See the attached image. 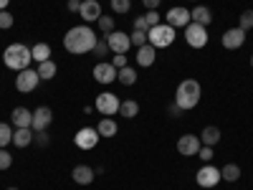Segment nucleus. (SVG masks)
Instances as JSON below:
<instances>
[{
  "label": "nucleus",
  "mask_w": 253,
  "mask_h": 190,
  "mask_svg": "<svg viewBox=\"0 0 253 190\" xmlns=\"http://www.w3.org/2000/svg\"><path fill=\"white\" fill-rule=\"evenodd\" d=\"M96 41H99V36L94 33V28H89L84 23V26H74L66 31V36H63V48L74 56H84V53L94 51Z\"/></svg>",
  "instance_id": "f257e3e1"
},
{
  "label": "nucleus",
  "mask_w": 253,
  "mask_h": 190,
  "mask_svg": "<svg viewBox=\"0 0 253 190\" xmlns=\"http://www.w3.org/2000/svg\"><path fill=\"white\" fill-rule=\"evenodd\" d=\"M198 101H200V84L195 79L180 81V87L175 92V104H177V107L182 112H190V109L198 107Z\"/></svg>",
  "instance_id": "f03ea898"
},
{
  "label": "nucleus",
  "mask_w": 253,
  "mask_h": 190,
  "mask_svg": "<svg viewBox=\"0 0 253 190\" xmlns=\"http://www.w3.org/2000/svg\"><path fill=\"white\" fill-rule=\"evenodd\" d=\"M31 48L26 44H10L5 51H3V63L13 71H23V69H31Z\"/></svg>",
  "instance_id": "7ed1b4c3"
},
{
  "label": "nucleus",
  "mask_w": 253,
  "mask_h": 190,
  "mask_svg": "<svg viewBox=\"0 0 253 190\" xmlns=\"http://www.w3.org/2000/svg\"><path fill=\"white\" fill-rule=\"evenodd\" d=\"M175 28L172 26H167V23H160L155 28L147 31V44L155 46V48H167V46H172L175 44Z\"/></svg>",
  "instance_id": "20e7f679"
},
{
  "label": "nucleus",
  "mask_w": 253,
  "mask_h": 190,
  "mask_svg": "<svg viewBox=\"0 0 253 190\" xmlns=\"http://www.w3.org/2000/svg\"><path fill=\"white\" fill-rule=\"evenodd\" d=\"M119 96L117 94H112V92H104V94H99L96 96V101H94V109L101 114V117H114L117 112H119Z\"/></svg>",
  "instance_id": "39448f33"
},
{
  "label": "nucleus",
  "mask_w": 253,
  "mask_h": 190,
  "mask_svg": "<svg viewBox=\"0 0 253 190\" xmlns=\"http://www.w3.org/2000/svg\"><path fill=\"white\" fill-rule=\"evenodd\" d=\"M185 41L190 48H203L208 46V28L200 23H187L185 26Z\"/></svg>",
  "instance_id": "423d86ee"
},
{
  "label": "nucleus",
  "mask_w": 253,
  "mask_h": 190,
  "mask_svg": "<svg viewBox=\"0 0 253 190\" xmlns=\"http://www.w3.org/2000/svg\"><path fill=\"white\" fill-rule=\"evenodd\" d=\"M38 81H41V76H38L36 69H23V71H18V76H15V89L20 94H28V92H33L38 87Z\"/></svg>",
  "instance_id": "0eeeda50"
},
{
  "label": "nucleus",
  "mask_w": 253,
  "mask_h": 190,
  "mask_svg": "<svg viewBox=\"0 0 253 190\" xmlns=\"http://www.w3.org/2000/svg\"><path fill=\"white\" fill-rule=\"evenodd\" d=\"M195 180H198V185H200V188H215L223 178H220V170H218V167H213L210 162H205V165L200 167V170H198Z\"/></svg>",
  "instance_id": "6e6552de"
},
{
  "label": "nucleus",
  "mask_w": 253,
  "mask_h": 190,
  "mask_svg": "<svg viewBox=\"0 0 253 190\" xmlns=\"http://www.w3.org/2000/svg\"><path fill=\"white\" fill-rule=\"evenodd\" d=\"M99 132H96V127H84V130H79L76 132V137H74V142H76V147H81V150H94V147L99 144Z\"/></svg>",
  "instance_id": "1a4fd4ad"
},
{
  "label": "nucleus",
  "mask_w": 253,
  "mask_h": 190,
  "mask_svg": "<svg viewBox=\"0 0 253 190\" xmlns=\"http://www.w3.org/2000/svg\"><path fill=\"white\" fill-rule=\"evenodd\" d=\"M203 147V142H200V137L198 135H182L180 140H177V152L182 155V157H193V155H198V150Z\"/></svg>",
  "instance_id": "9d476101"
},
{
  "label": "nucleus",
  "mask_w": 253,
  "mask_h": 190,
  "mask_svg": "<svg viewBox=\"0 0 253 190\" xmlns=\"http://www.w3.org/2000/svg\"><path fill=\"white\" fill-rule=\"evenodd\" d=\"M107 44H109V51H112V53H126V51L132 48L129 36L122 33V31H112V33H107Z\"/></svg>",
  "instance_id": "9b49d317"
},
{
  "label": "nucleus",
  "mask_w": 253,
  "mask_h": 190,
  "mask_svg": "<svg viewBox=\"0 0 253 190\" xmlns=\"http://www.w3.org/2000/svg\"><path fill=\"white\" fill-rule=\"evenodd\" d=\"M117 74H119V69L114 66L112 61H99L96 66H94V79H96L99 84H112V81H117Z\"/></svg>",
  "instance_id": "f8f14e48"
},
{
  "label": "nucleus",
  "mask_w": 253,
  "mask_h": 190,
  "mask_svg": "<svg viewBox=\"0 0 253 190\" xmlns=\"http://www.w3.org/2000/svg\"><path fill=\"white\" fill-rule=\"evenodd\" d=\"M220 44H223V48H228V51L241 48V46L246 44V31H243V28H228V31L223 33V38H220Z\"/></svg>",
  "instance_id": "ddd939ff"
},
{
  "label": "nucleus",
  "mask_w": 253,
  "mask_h": 190,
  "mask_svg": "<svg viewBox=\"0 0 253 190\" xmlns=\"http://www.w3.org/2000/svg\"><path fill=\"white\" fill-rule=\"evenodd\" d=\"M51 122H53L51 107H38V109L33 112V124H31V130H33V132H46Z\"/></svg>",
  "instance_id": "4468645a"
},
{
  "label": "nucleus",
  "mask_w": 253,
  "mask_h": 190,
  "mask_svg": "<svg viewBox=\"0 0 253 190\" xmlns=\"http://www.w3.org/2000/svg\"><path fill=\"white\" fill-rule=\"evenodd\" d=\"M79 15L84 18V23H94V20L101 18V3L99 0H81Z\"/></svg>",
  "instance_id": "2eb2a0df"
},
{
  "label": "nucleus",
  "mask_w": 253,
  "mask_h": 190,
  "mask_svg": "<svg viewBox=\"0 0 253 190\" xmlns=\"http://www.w3.org/2000/svg\"><path fill=\"white\" fill-rule=\"evenodd\" d=\"M190 20H193V18H190V10L187 8L175 5V8L167 10V26H172V28H185Z\"/></svg>",
  "instance_id": "dca6fc26"
},
{
  "label": "nucleus",
  "mask_w": 253,
  "mask_h": 190,
  "mask_svg": "<svg viewBox=\"0 0 253 190\" xmlns=\"http://www.w3.org/2000/svg\"><path fill=\"white\" fill-rule=\"evenodd\" d=\"M71 178H74L76 185H91L96 173H94V167H89V165H76L71 170Z\"/></svg>",
  "instance_id": "f3484780"
},
{
  "label": "nucleus",
  "mask_w": 253,
  "mask_h": 190,
  "mask_svg": "<svg viewBox=\"0 0 253 190\" xmlns=\"http://www.w3.org/2000/svg\"><path fill=\"white\" fill-rule=\"evenodd\" d=\"M157 61V48L155 46H150V44H144V46H139L137 48V63L139 66H152V63Z\"/></svg>",
  "instance_id": "a211bd4d"
},
{
  "label": "nucleus",
  "mask_w": 253,
  "mask_h": 190,
  "mask_svg": "<svg viewBox=\"0 0 253 190\" xmlns=\"http://www.w3.org/2000/svg\"><path fill=\"white\" fill-rule=\"evenodd\" d=\"M10 122H13L15 127H31V124H33V112L26 109V107H15V109L10 112Z\"/></svg>",
  "instance_id": "6ab92c4d"
},
{
  "label": "nucleus",
  "mask_w": 253,
  "mask_h": 190,
  "mask_svg": "<svg viewBox=\"0 0 253 190\" xmlns=\"http://www.w3.org/2000/svg\"><path fill=\"white\" fill-rule=\"evenodd\" d=\"M190 18H193V23H200V26H210V20H213V13H210L208 5H195L190 10Z\"/></svg>",
  "instance_id": "aec40b11"
},
{
  "label": "nucleus",
  "mask_w": 253,
  "mask_h": 190,
  "mask_svg": "<svg viewBox=\"0 0 253 190\" xmlns=\"http://www.w3.org/2000/svg\"><path fill=\"white\" fill-rule=\"evenodd\" d=\"M96 132H99V137H114L119 132V124L112 117H101L96 124Z\"/></svg>",
  "instance_id": "412c9836"
},
{
  "label": "nucleus",
  "mask_w": 253,
  "mask_h": 190,
  "mask_svg": "<svg viewBox=\"0 0 253 190\" xmlns=\"http://www.w3.org/2000/svg\"><path fill=\"white\" fill-rule=\"evenodd\" d=\"M31 142H33V130H31V127H18V130L13 132V144L20 147V150L28 147Z\"/></svg>",
  "instance_id": "4be33fe9"
},
{
  "label": "nucleus",
  "mask_w": 253,
  "mask_h": 190,
  "mask_svg": "<svg viewBox=\"0 0 253 190\" xmlns=\"http://www.w3.org/2000/svg\"><path fill=\"white\" fill-rule=\"evenodd\" d=\"M200 142L208 144V147H215V144L220 142V130H218L215 124H208L205 130L200 132Z\"/></svg>",
  "instance_id": "5701e85b"
},
{
  "label": "nucleus",
  "mask_w": 253,
  "mask_h": 190,
  "mask_svg": "<svg viewBox=\"0 0 253 190\" xmlns=\"http://www.w3.org/2000/svg\"><path fill=\"white\" fill-rule=\"evenodd\" d=\"M119 114H122L124 119H134V117L139 114V104H137V101H132V99L122 101V104H119Z\"/></svg>",
  "instance_id": "b1692460"
},
{
  "label": "nucleus",
  "mask_w": 253,
  "mask_h": 190,
  "mask_svg": "<svg viewBox=\"0 0 253 190\" xmlns=\"http://www.w3.org/2000/svg\"><path fill=\"white\" fill-rule=\"evenodd\" d=\"M220 178H223L225 183H238V180H241V167L233 165V162H228L223 170H220Z\"/></svg>",
  "instance_id": "393cba45"
},
{
  "label": "nucleus",
  "mask_w": 253,
  "mask_h": 190,
  "mask_svg": "<svg viewBox=\"0 0 253 190\" xmlns=\"http://www.w3.org/2000/svg\"><path fill=\"white\" fill-rule=\"evenodd\" d=\"M31 56H33V61L43 63V61L51 58V46H48V44H36V46L31 48Z\"/></svg>",
  "instance_id": "a878e982"
},
{
  "label": "nucleus",
  "mask_w": 253,
  "mask_h": 190,
  "mask_svg": "<svg viewBox=\"0 0 253 190\" xmlns=\"http://www.w3.org/2000/svg\"><path fill=\"white\" fill-rule=\"evenodd\" d=\"M36 71H38V76H41V79H46V81H48V79H53V76H56L58 66L48 58V61H43V63H38V69H36Z\"/></svg>",
  "instance_id": "bb28decb"
},
{
  "label": "nucleus",
  "mask_w": 253,
  "mask_h": 190,
  "mask_svg": "<svg viewBox=\"0 0 253 190\" xmlns=\"http://www.w3.org/2000/svg\"><path fill=\"white\" fill-rule=\"evenodd\" d=\"M117 81H122L124 87H132V84L137 81V71H134L132 66H124V69H119V74H117Z\"/></svg>",
  "instance_id": "cd10ccee"
},
{
  "label": "nucleus",
  "mask_w": 253,
  "mask_h": 190,
  "mask_svg": "<svg viewBox=\"0 0 253 190\" xmlns=\"http://www.w3.org/2000/svg\"><path fill=\"white\" fill-rule=\"evenodd\" d=\"M8 144H13V130L10 124L0 122V147H8Z\"/></svg>",
  "instance_id": "c85d7f7f"
},
{
  "label": "nucleus",
  "mask_w": 253,
  "mask_h": 190,
  "mask_svg": "<svg viewBox=\"0 0 253 190\" xmlns=\"http://www.w3.org/2000/svg\"><path fill=\"white\" fill-rule=\"evenodd\" d=\"M99 61H104V58H107V53H109V44H107V36H104V38H99L96 41V46H94V51H91Z\"/></svg>",
  "instance_id": "c756f323"
},
{
  "label": "nucleus",
  "mask_w": 253,
  "mask_h": 190,
  "mask_svg": "<svg viewBox=\"0 0 253 190\" xmlns=\"http://www.w3.org/2000/svg\"><path fill=\"white\" fill-rule=\"evenodd\" d=\"M112 10L114 13H119V15H124V13H129V8H132V0H112Z\"/></svg>",
  "instance_id": "7c9ffc66"
},
{
  "label": "nucleus",
  "mask_w": 253,
  "mask_h": 190,
  "mask_svg": "<svg viewBox=\"0 0 253 190\" xmlns=\"http://www.w3.org/2000/svg\"><path fill=\"white\" fill-rule=\"evenodd\" d=\"M238 28H243L246 33L253 28V10H243V13H241V23H238Z\"/></svg>",
  "instance_id": "2f4dec72"
},
{
  "label": "nucleus",
  "mask_w": 253,
  "mask_h": 190,
  "mask_svg": "<svg viewBox=\"0 0 253 190\" xmlns=\"http://www.w3.org/2000/svg\"><path fill=\"white\" fill-rule=\"evenodd\" d=\"M129 41H132V46H144L147 44V31H132L129 33Z\"/></svg>",
  "instance_id": "473e14b6"
},
{
  "label": "nucleus",
  "mask_w": 253,
  "mask_h": 190,
  "mask_svg": "<svg viewBox=\"0 0 253 190\" xmlns=\"http://www.w3.org/2000/svg\"><path fill=\"white\" fill-rule=\"evenodd\" d=\"M96 23H99V28H101L104 33H112V31H114V18H112V15H101Z\"/></svg>",
  "instance_id": "72a5a7b5"
},
{
  "label": "nucleus",
  "mask_w": 253,
  "mask_h": 190,
  "mask_svg": "<svg viewBox=\"0 0 253 190\" xmlns=\"http://www.w3.org/2000/svg\"><path fill=\"white\" fill-rule=\"evenodd\" d=\"M13 23H15V18H13L8 10H0V31H8V28H13Z\"/></svg>",
  "instance_id": "f704fd0d"
},
{
  "label": "nucleus",
  "mask_w": 253,
  "mask_h": 190,
  "mask_svg": "<svg viewBox=\"0 0 253 190\" xmlns=\"http://www.w3.org/2000/svg\"><path fill=\"white\" fill-rule=\"evenodd\" d=\"M13 165V155L5 150V147H0V170H8Z\"/></svg>",
  "instance_id": "c9c22d12"
},
{
  "label": "nucleus",
  "mask_w": 253,
  "mask_h": 190,
  "mask_svg": "<svg viewBox=\"0 0 253 190\" xmlns=\"http://www.w3.org/2000/svg\"><path fill=\"white\" fill-rule=\"evenodd\" d=\"M144 20H147V26H150V28H155V26H160V23H162V20H160V13H157V10H147Z\"/></svg>",
  "instance_id": "e433bc0d"
},
{
  "label": "nucleus",
  "mask_w": 253,
  "mask_h": 190,
  "mask_svg": "<svg viewBox=\"0 0 253 190\" xmlns=\"http://www.w3.org/2000/svg\"><path fill=\"white\" fill-rule=\"evenodd\" d=\"M198 157H200L203 162H210V160H213V147H208V144H203L200 150H198Z\"/></svg>",
  "instance_id": "4c0bfd02"
},
{
  "label": "nucleus",
  "mask_w": 253,
  "mask_h": 190,
  "mask_svg": "<svg viewBox=\"0 0 253 190\" xmlns=\"http://www.w3.org/2000/svg\"><path fill=\"white\" fill-rule=\"evenodd\" d=\"M167 114H170V117H172V119H180V117H182V114H185V112H182V109H180V107H177V104H175V101H172V104H167Z\"/></svg>",
  "instance_id": "58836bf2"
},
{
  "label": "nucleus",
  "mask_w": 253,
  "mask_h": 190,
  "mask_svg": "<svg viewBox=\"0 0 253 190\" xmlns=\"http://www.w3.org/2000/svg\"><path fill=\"white\" fill-rule=\"evenodd\" d=\"M33 142L41 144V147H46L48 144V132H33Z\"/></svg>",
  "instance_id": "ea45409f"
},
{
  "label": "nucleus",
  "mask_w": 253,
  "mask_h": 190,
  "mask_svg": "<svg viewBox=\"0 0 253 190\" xmlns=\"http://www.w3.org/2000/svg\"><path fill=\"white\" fill-rule=\"evenodd\" d=\"M134 31H150V26H147V20H144V15L134 18Z\"/></svg>",
  "instance_id": "a19ab883"
},
{
  "label": "nucleus",
  "mask_w": 253,
  "mask_h": 190,
  "mask_svg": "<svg viewBox=\"0 0 253 190\" xmlns=\"http://www.w3.org/2000/svg\"><path fill=\"white\" fill-rule=\"evenodd\" d=\"M112 63H114L117 69H124V66H126V56H124V53H114V61H112Z\"/></svg>",
  "instance_id": "79ce46f5"
},
{
  "label": "nucleus",
  "mask_w": 253,
  "mask_h": 190,
  "mask_svg": "<svg viewBox=\"0 0 253 190\" xmlns=\"http://www.w3.org/2000/svg\"><path fill=\"white\" fill-rule=\"evenodd\" d=\"M160 3H162V0H142V5H144L147 10H157Z\"/></svg>",
  "instance_id": "37998d69"
},
{
  "label": "nucleus",
  "mask_w": 253,
  "mask_h": 190,
  "mask_svg": "<svg viewBox=\"0 0 253 190\" xmlns=\"http://www.w3.org/2000/svg\"><path fill=\"white\" fill-rule=\"evenodd\" d=\"M71 13H79V8H81V0H69V5H66Z\"/></svg>",
  "instance_id": "c03bdc74"
},
{
  "label": "nucleus",
  "mask_w": 253,
  "mask_h": 190,
  "mask_svg": "<svg viewBox=\"0 0 253 190\" xmlns=\"http://www.w3.org/2000/svg\"><path fill=\"white\" fill-rule=\"evenodd\" d=\"M8 3L10 0H0V10H8Z\"/></svg>",
  "instance_id": "a18cd8bd"
},
{
  "label": "nucleus",
  "mask_w": 253,
  "mask_h": 190,
  "mask_svg": "<svg viewBox=\"0 0 253 190\" xmlns=\"http://www.w3.org/2000/svg\"><path fill=\"white\" fill-rule=\"evenodd\" d=\"M251 69H253V56H251Z\"/></svg>",
  "instance_id": "49530a36"
},
{
  "label": "nucleus",
  "mask_w": 253,
  "mask_h": 190,
  "mask_svg": "<svg viewBox=\"0 0 253 190\" xmlns=\"http://www.w3.org/2000/svg\"><path fill=\"white\" fill-rule=\"evenodd\" d=\"M5 190H18V188H5Z\"/></svg>",
  "instance_id": "de8ad7c7"
},
{
  "label": "nucleus",
  "mask_w": 253,
  "mask_h": 190,
  "mask_svg": "<svg viewBox=\"0 0 253 190\" xmlns=\"http://www.w3.org/2000/svg\"><path fill=\"white\" fill-rule=\"evenodd\" d=\"M195 3H200V0H195Z\"/></svg>",
  "instance_id": "09e8293b"
}]
</instances>
